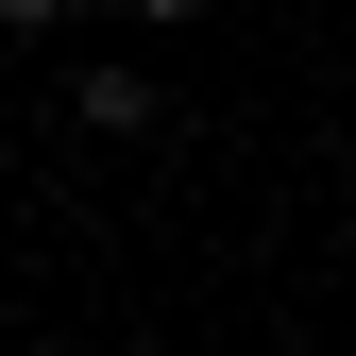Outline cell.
Wrapping results in <instances>:
<instances>
[{
  "label": "cell",
  "instance_id": "cell-3",
  "mask_svg": "<svg viewBox=\"0 0 356 356\" xmlns=\"http://www.w3.org/2000/svg\"><path fill=\"white\" fill-rule=\"evenodd\" d=\"M119 17H153V34H170V17H204V0H119Z\"/></svg>",
  "mask_w": 356,
  "mask_h": 356
},
{
  "label": "cell",
  "instance_id": "cell-2",
  "mask_svg": "<svg viewBox=\"0 0 356 356\" xmlns=\"http://www.w3.org/2000/svg\"><path fill=\"white\" fill-rule=\"evenodd\" d=\"M0 34H68V0H0Z\"/></svg>",
  "mask_w": 356,
  "mask_h": 356
},
{
  "label": "cell",
  "instance_id": "cell-1",
  "mask_svg": "<svg viewBox=\"0 0 356 356\" xmlns=\"http://www.w3.org/2000/svg\"><path fill=\"white\" fill-rule=\"evenodd\" d=\"M68 119H85V136H153V68H85Z\"/></svg>",
  "mask_w": 356,
  "mask_h": 356
}]
</instances>
